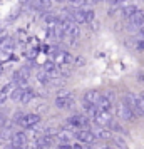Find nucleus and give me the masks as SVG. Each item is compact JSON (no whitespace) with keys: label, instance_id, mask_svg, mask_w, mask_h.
Wrapping results in <instances>:
<instances>
[{"label":"nucleus","instance_id":"nucleus-1","mask_svg":"<svg viewBox=\"0 0 144 149\" xmlns=\"http://www.w3.org/2000/svg\"><path fill=\"white\" fill-rule=\"evenodd\" d=\"M14 122L17 126H20L22 129H34L35 126L40 124V116L35 112H17L14 116Z\"/></svg>","mask_w":144,"mask_h":149},{"label":"nucleus","instance_id":"nucleus-2","mask_svg":"<svg viewBox=\"0 0 144 149\" xmlns=\"http://www.w3.org/2000/svg\"><path fill=\"white\" fill-rule=\"evenodd\" d=\"M116 114H117V117L124 122H134L136 117H137V114L132 111V107H131L126 101H121V102L116 104Z\"/></svg>","mask_w":144,"mask_h":149},{"label":"nucleus","instance_id":"nucleus-3","mask_svg":"<svg viewBox=\"0 0 144 149\" xmlns=\"http://www.w3.org/2000/svg\"><path fill=\"white\" fill-rule=\"evenodd\" d=\"M124 101L132 107V111H134L137 116L144 117V101H143L141 95L134 94V92H127V94L124 95Z\"/></svg>","mask_w":144,"mask_h":149},{"label":"nucleus","instance_id":"nucleus-4","mask_svg":"<svg viewBox=\"0 0 144 149\" xmlns=\"http://www.w3.org/2000/svg\"><path fill=\"white\" fill-rule=\"evenodd\" d=\"M74 104H76V99L70 92H61L54 101V106L61 111H69V109L74 107Z\"/></svg>","mask_w":144,"mask_h":149},{"label":"nucleus","instance_id":"nucleus-5","mask_svg":"<svg viewBox=\"0 0 144 149\" xmlns=\"http://www.w3.org/2000/svg\"><path fill=\"white\" fill-rule=\"evenodd\" d=\"M76 139H77L79 142L86 144V146H92V144L97 141L96 134H94V131H92L90 127L77 129V131H76Z\"/></svg>","mask_w":144,"mask_h":149},{"label":"nucleus","instance_id":"nucleus-6","mask_svg":"<svg viewBox=\"0 0 144 149\" xmlns=\"http://www.w3.org/2000/svg\"><path fill=\"white\" fill-rule=\"evenodd\" d=\"M52 61H54L59 67H65L69 64H72L74 57L69 54L67 50H64V49H55L54 54H52Z\"/></svg>","mask_w":144,"mask_h":149},{"label":"nucleus","instance_id":"nucleus-7","mask_svg":"<svg viewBox=\"0 0 144 149\" xmlns=\"http://www.w3.org/2000/svg\"><path fill=\"white\" fill-rule=\"evenodd\" d=\"M29 75H30V70L25 67H22L12 74V82H14L17 87L25 89V87H29Z\"/></svg>","mask_w":144,"mask_h":149},{"label":"nucleus","instance_id":"nucleus-8","mask_svg":"<svg viewBox=\"0 0 144 149\" xmlns=\"http://www.w3.org/2000/svg\"><path fill=\"white\" fill-rule=\"evenodd\" d=\"M143 25H144V10L137 8L136 12L126 20V27H127V30H136L137 32V29L143 27Z\"/></svg>","mask_w":144,"mask_h":149},{"label":"nucleus","instance_id":"nucleus-9","mask_svg":"<svg viewBox=\"0 0 144 149\" xmlns=\"http://www.w3.org/2000/svg\"><path fill=\"white\" fill-rule=\"evenodd\" d=\"M90 119L87 117L86 114H72L70 117H67V126H70V127L74 129H82V127H87L89 126Z\"/></svg>","mask_w":144,"mask_h":149},{"label":"nucleus","instance_id":"nucleus-10","mask_svg":"<svg viewBox=\"0 0 144 149\" xmlns=\"http://www.w3.org/2000/svg\"><path fill=\"white\" fill-rule=\"evenodd\" d=\"M76 131L77 129L70 127V126H67V127H62L57 131V134H55V139L59 142H70L74 137H76Z\"/></svg>","mask_w":144,"mask_h":149},{"label":"nucleus","instance_id":"nucleus-11","mask_svg":"<svg viewBox=\"0 0 144 149\" xmlns=\"http://www.w3.org/2000/svg\"><path fill=\"white\" fill-rule=\"evenodd\" d=\"M92 121H94V124H97V126H104V127H109L111 122L114 121V119H112V116H111L109 111H102V109H99V112L96 114V117H94Z\"/></svg>","mask_w":144,"mask_h":149},{"label":"nucleus","instance_id":"nucleus-12","mask_svg":"<svg viewBox=\"0 0 144 149\" xmlns=\"http://www.w3.org/2000/svg\"><path fill=\"white\" fill-rule=\"evenodd\" d=\"M8 142H10L12 146H22V148H25L29 144V136H27L25 131H15V132H12Z\"/></svg>","mask_w":144,"mask_h":149},{"label":"nucleus","instance_id":"nucleus-13","mask_svg":"<svg viewBox=\"0 0 144 149\" xmlns=\"http://www.w3.org/2000/svg\"><path fill=\"white\" fill-rule=\"evenodd\" d=\"M101 97H102V92H99V91H94V89H90V91H86L82 95L84 102H89V104H99L101 101Z\"/></svg>","mask_w":144,"mask_h":149},{"label":"nucleus","instance_id":"nucleus-14","mask_svg":"<svg viewBox=\"0 0 144 149\" xmlns=\"http://www.w3.org/2000/svg\"><path fill=\"white\" fill-rule=\"evenodd\" d=\"M29 3L37 12H47L52 5V0H29Z\"/></svg>","mask_w":144,"mask_h":149},{"label":"nucleus","instance_id":"nucleus-15","mask_svg":"<svg viewBox=\"0 0 144 149\" xmlns=\"http://www.w3.org/2000/svg\"><path fill=\"white\" fill-rule=\"evenodd\" d=\"M14 89H15L14 82H8V84H5L3 87L0 89V106L5 104V102L10 99V95H12V91H14Z\"/></svg>","mask_w":144,"mask_h":149},{"label":"nucleus","instance_id":"nucleus-16","mask_svg":"<svg viewBox=\"0 0 144 149\" xmlns=\"http://www.w3.org/2000/svg\"><path fill=\"white\" fill-rule=\"evenodd\" d=\"M94 131V134H96L97 139H102V141H106V139H112V131H111L109 127H104V126H97L92 129Z\"/></svg>","mask_w":144,"mask_h":149},{"label":"nucleus","instance_id":"nucleus-17","mask_svg":"<svg viewBox=\"0 0 144 149\" xmlns=\"http://www.w3.org/2000/svg\"><path fill=\"white\" fill-rule=\"evenodd\" d=\"M137 8H139V7H137L136 3H127V2H126V3H122V5H121L119 12H121V15H122L124 20H127V19H129L131 15L136 12Z\"/></svg>","mask_w":144,"mask_h":149},{"label":"nucleus","instance_id":"nucleus-18","mask_svg":"<svg viewBox=\"0 0 144 149\" xmlns=\"http://www.w3.org/2000/svg\"><path fill=\"white\" fill-rule=\"evenodd\" d=\"M35 92H34V89L32 87H25L24 91H22V95H20V99H19V102L20 104H30V102L35 99Z\"/></svg>","mask_w":144,"mask_h":149},{"label":"nucleus","instance_id":"nucleus-19","mask_svg":"<svg viewBox=\"0 0 144 149\" xmlns=\"http://www.w3.org/2000/svg\"><path fill=\"white\" fill-rule=\"evenodd\" d=\"M15 47V42L12 37H5L3 40L0 42V50H3V52H12Z\"/></svg>","mask_w":144,"mask_h":149},{"label":"nucleus","instance_id":"nucleus-20","mask_svg":"<svg viewBox=\"0 0 144 149\" xmlns=\"http://www.w3.org/2000/svg\"><path fill=\"white\" fill-rule=\"evenodd\" d=\"M109 129L112 131V132H116V134H121V136H127V131L122 127V124H119L117 121H112L111 122Z\"/></svg>","mask_w":144,"mask_h":149},{"label":"nucleus","instance_id":"nucleus-21","mask_svg":"<svg viewBox=\"0 0 144 149\" xmlns=\"http://www.w3.org/2000/svg\"><path fill=\"white\" fill-rule=\"evenodd\" d=\"M112 142H114V148H117V149H129V148H127V144H126V141H124L122 137L112 136Z\"/></svg>","mask_w":144,"mask_h":149},{"label":"nucleus","instance_id":"nucleus-22","mask_svg":"<svg viewBox=\"0 0 144 149\" xmlns=\"http://www.w3.org/2000/svg\"><path fill=\"white\" fill-rule=\"evenodd\" d=\"M134 50H137V52H144V39H139V37H137V42H136Z\"/></svg>","mask_w":144,"mask_h":149},{"label":"nucleus","instance_id":"nucleus-23","mask_svg":"<svg viewBox=\"0 0 144 149\" xmlns=\"http://www.w3.org/2000/svg\"><path fill=\"white\" fill-rule=\"evenodd\" d=\"M57 149H74V148H72L70 142H61V144L57 146Z\"/></svg>","mask_w":144,"mask_h":149},{"label":"nucleus","instance_id":"nucleus-24","mask_svg":"<svg viewBox=\"0 0 144 149\" xmlns=\"http://www.w3.org/2000/svg\"><path fill=\"white\" fill-rule=\"evenodd\" d=\"M72 62H76V65H84V62H86V61H84L82 57H76Z\"/></svg>","mask_w":144,"mask_h":149},{"label":"nucleus","instance_id":"nucleus-25","mask_svg":"<svg viewBox=\"0 0 144 149\" xmlns=\"http://www.w3.org/2000/svg\"><path fill=\"white\" fill-rule=\"evenodd\" d=\"M137 37H139V39H144V25L137 29Z\"/></svg>","mask_w":144,"mask_h":149},{"label":"nucleus","instance_id":"nucleus-26","mask_svg":"<svg viewBox=\"0 0 144 149\" xmlns=\"http://www.w3.org/2000/svg\"><path fill=\"white\" fill-rule=\"evenodd\" d=\"M84 146H86V144H82V142H76V144H72V148L74 149H86Z\"/></svg>","mask_w":144,"mask_h":149},{"label":"nucleus","instance_id":"nucleus-27","mask_svg":"<svg viewBox=\"0 0 144 149\" xmlns=\"http://www.w3.org/2000/svg\"><path fill=\"white\" fill-rule=\"evenodd\" d=\"M96 149H117V148H114V146H106V144H104V146H99V148H96Z\"/></svg>","mask_w":144,"mask_h":149},{"label":"nucleus","instance_id":"nucleus-28","mask_svg":"<svg viewBox=\"0 0 144 149\" xmlns=\"http://www.w3.org/2000/svg\"><path fill=\"white\" fill-rule=\"evenodd\" d=\"M137 81H139V82H143V84H144V72L137 74Z\"/></svg>","mask_w":144,"mask_h":149},{"label":"nucleus","instance_id":"nucleus-29","mask_svg":"<svg viewBox=\"0 0 144 149\" xmlns=\"http://www.w3.org/2000/svg\"><path fill=\"white\" fill-rule=\"evenodd\" d=\"M54 2H57V3H65V2H69V0H54Z\"/></svg>","mask_w":144,"mask_h":149}]
</instances>
